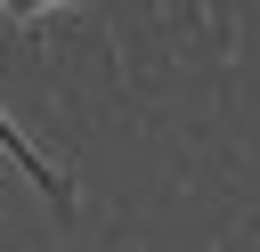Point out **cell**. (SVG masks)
I'll list each match as a JSON object with an SVG mask.
<instances>
[{
    "label": "cell",
    "instance_id": "cell-2",
    "mask_svg": "<svg viewBox=\"0 0 260 252\" xmlns=\"http://www.w3.org/2000/svg\"><path fill=\"white\" fill-rule=\"evenodd\" d=\"M0 8H8L16 24H32V16H49V8H73V0H0Z\"/></svg>",
    "mask_w": 260,
    "mask_h": 252
},
{
    "label": "cell",
    "instance_id": "cell-1",
    "mask_svg": "<svg viewBox=\"0 0 260 252\" xmlns=\"http://www.w3.org/2000/svg\"><path fill=\"white\" fill-rule=\"evenodd\" d=\"M0 146H8V154H16V171H24V179H32V187H41V195H57V203H65V179H57V171H49V163H41V146H32V138H24V130H16V122H8V114H0Z\"/></svg>",
    "mask_w": 260,
    "mask_h": 252
}]
</instances>
